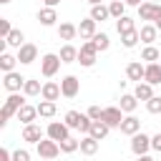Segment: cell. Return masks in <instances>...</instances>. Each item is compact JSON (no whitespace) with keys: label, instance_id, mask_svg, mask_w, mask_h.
Returning <instances> with one entry per match:
<instances>
[{"label":"cell","instance_id":"ac0fdd59","mask_svg":"<svg viewBox=\"0 0 161 161\" xmlns=\"http://www.w3.org/2000/svg\"><path fill=\"white\" fill-rule=\"evenodd\" d=\"M38 20H40V25H45V28L55 25V20H58L55 8H40V10H38Z\"/></svg>","mask_w":161,"mask_h":161},{"label":"cell","instance_id":"2e32d148","mask_svg":"<svg viewBox=\"0 0 161 161\" xmlns=\"http://www.w3.org/2000/svg\"><path fill=\"white\" fill-rule=\"evenodd\" d=\"M23 141H28V143H40V141H43V128L35 126V123L25 126V128H23Z\"/></svg>","mask_w":161,"mask_h":161},{"label":"cell","instance_id":"f35d334b","mask_svg":"<svg viewBox=\"0 0 161 161\" xmlns=\"http://www.w3.org/2000/svg\"><path fill=\"white\" fill-rule=\"evenodd\" d=\"M146 111L148 113H161V96H153L151 101H146Z\"/></svg>","mask_w":161,"mask_h":161},{"label":"cell","instance_id":"ffe728a7","mask_svg":"<svg viewBox=\"0 0 161 161\" xmlns=\"http://www.w3.org/2000/svg\"><path fill=\"white\" fill-rule=\"evenodd\" d=\"M133 96H136L138 101H151V98H153V86H151V83H146V80H141V83H136Z\"/></svg>","mask_w":161,"mask_h":161},{"label":"cell","instance_id":"d590c367","mask_svg":"<svg viewBox=\"0 0 161 161\" xmlns=\"http://www.w3.org/2000/svg\"><path fill=\"white\" fill-rule=\"evenodd\" d=\"M23 93H25V96H38V93H43V86H40V80H33V78H28V80H25V88H23Z\"/></svg>","mask_w":161,"mask_h":161},{"label":"cell","instance_id":"4316f807","mask_svg":"<svg viewBox=\"0 0 161 161\" xmlns=\"http://www.w3.org/2000/svg\"><path fill=\"white\" fill-rule=\"evenodd\" d=\"M58 55H60V60H63V63H78V48H73L70 43H65V45L60 48V53H58Z\"/></svg>","mask_w":161,"mask_h":161},{"label":"cell","instance_id":"c3c4849f","mask_svg":"<svg viewBox=\"0 0 161 161\" xmlns=\"http://www.w3.org/2000/svg\"><path fill=\"white\" fill-rule=\"evenodd\" d=\"M138 161H153V158H151V156L146 153V156H138Z\"/></svg>","mask_w":161,"mask_h":161},{"label":"cell","instance_id":"816d5d0a","mask_svg":"<svg viewBox=\"0 0 161 161\" xmlns=\"http://www.w3.org/2000/svg\"><path fill=\"white\" fill-rule=\"evenodd\" d=\"M148 3H156V5H158V3H161V0H148Z\"/></svg>","mask_w":161,"mask_h":161},{"label":"cell","instance_id":"74e56055","mask_svg":"<svg viewBox=\"0 0 161 161\" xmlns=\"http://www.w3.org/2000/svg\"><path fill=\"white\" fill-rule=\"evenodd\" d=\"M141 40V35H138V30H133V33H126V35H121V43H123V48H136V43Z\"/></svg>","mask_w":161,"mask_h":161},{"label":"cell","instance_id":"9a60e30c","mask_svg":"<svg viewBox=\"0 0 161 161\" xmlns=\"http://www.w3.org/2000/svg\"><path fill=\"white\" fill-rule=\"evenodd\" d=\"M96 33H98V30H96V20H93V18L80 20V25H78V35H80V40H93Z\"/></svg>","mask_w":161,"mask_h":161},{"label":"cell","instance_id":"7bdbcfd3","mask_svg":"<svg viewBox=\"0 0 161 161\" xmlns=\"http://www.w3.org/2000/svg\"><path fill=\"white\" fill-rule=\"evenodd\" d=\"M151 148L161 153V133H156V136H151Z\"/></svg>","mask_w":161,"mask_h":161},{"label":"cell","instance_id":"3957f363","mask_svg":"<svg viewBox=\"0 0 161 161\" xmlns=\"http://www.w3.org/2000/svg\"><path fill=\"white\" fill-rule=\"evenodd\" d=\"M96 58H98V50H96V45H93L91 40H86V43L80 45V50H78V63H80L83 68H91V65L96 63Z\"/></svg>","mask_w":161,"mask_h":161},{"label":"cell","instance_id":"603a6c76","mask_svg":"<svg viewBox=\"0 0 161 161\" xmlns=\"http://www.w3.org/2000/svg\"><path fill=\"white\" fill-rule=\"evenodd\" d=\"M15 63H18V55H13L8 50L0 53V68H3V73H13L15 70Z\"/></svg>","mask_w":161,"mask_h":161},{"label":"cell","instance_id":"d6a6232c","mask_svg":"<svg viewBox=\"0 0 161 161\" xmlns=\"http://www.w3.org/2000/svg\"><path fill=\"white\" fill-rule=\"evenodd\" d=\"M91 43L96 45V50H98V53H103V50H108V45H111V38H108L106 33H96Z\"/></svg>","mask_w":161,"mask_h":161},{"label":"cell","instance_id":"f6af8a7d","mask_svg":"<svg viewBox=\"0 0 161 161\" xmlns=\"http://www.w3.org/2000/svg\"><path fill=\"white\" fill-rule=\"evenodd\" d=\"M121 3H126V5H136V8H141V0H121Z\"/></svg>","mask_w":161,"mask_h":161},{"label":"cell","instance_id":"484cf974","mask_svg":"<svg viewBox=\"0 0 161 161\" xmlns=\"http://www.w3.org/2000/svg\"><path fill=\"white\" fill-rule=\"evenodd\" d=\"M116 30H118V35H126V33H133V30H136V23H133V18H128V15H123V18H118V20H116Z\"/></svg>","mask_w":161,"mask_h":161},{"label":"cell","instance_id":"1f68e13d","mask_svg":"<svg viewBox=\"0 0 161 161\" xmlns=\"http://www.w3.org/2000/svg\"><path fill=\"white\" fill-rule=\"evenodd\" d=\"M38 116L40 118H53L55 116V103L53 101H40L38 103Z\"/></svg>","mask_w":161,"mask_h":161},{"label":"cell","instance_id":"681fc988","mask_svg":"<svg viewBox=\"0 0 161 161\" xmlns=\"http://www.w3.org/2000/svg\"><path fill=\"white\" fill-rule=\"evenodd\" d=\"M153 25H156V28H158V30H161V15H158V20H156V23H153Z\"/></svg>","mask_w":161,"mask_h":161},{"label":"cell","instance_id":"f1b7e54d","mask_svg":"<svg viewBox=\"0 0 161 161\" xmlns=\"http://www.w3.org/2000/svg\"><path fill=\"white\" fill-rule=\"evenodd\" d=\"M5 45H8V48H23V45H25V35H23V30H13V33L5 38Z\"/></svg>","mask_w":161,"mask_h":161},{"label":"cell","instance_id":"52a82bcc","mask_svg":"<svg viewBox=\"0 0 161 161\" xmlns=\"http://www.w3.org/2000/svg\"><path fill=\"white\" fill-rule=\"evenodd\" d=\"M45 133H48V138H53V141H65V138H70V128L65 126V123H60V121H50L48 123V128H45Z\"/></svg>","mask_w":161,"mask_h":161},{"label":"cell","instance_id":"e575fe53","mask_svg":"<svg viewBox=\"0 0 161 161\" xmlns=\"http://www.w3.org/2000/svg\"><path fill=\"white\" fill-rule=\"evenodd\" d=\"M123 10H126V3H121V0L108 3V13H111V18H116V20H118V18H123V15H126Z\"/></svg>","mask_w":161,"mask_h":161},{"label":"cell","instance_id":"d4e9b609","mask_svg":"<svg viewBox=\"0 0 161 161\" xmlns=\"http://www.w3.org/2000/svg\"><path fill=\"white\" fill-rule=\"evenodd\" d=\"M98 143H101V141H96L93 136H83V138H80V153H86V156L98 153Z\"/></svg>","mask_w":161,"mask_h":161},{"label":"cell","instance_id":"60d3db41","mask_svg":"<svg viewBox=\"0 0 161 161\" xmlns=\"http://www.w3.org/2000/svg\"><path fill=\"white\" fill-rule=\"evenodd\" d=\"M88 118H91V121H101V118H103V108H101V106H91V108H88Z\"/></svg>","mask_w":161,"mask_h":161},{"label":"cell","instance_id":"8d00e7d4","mask_svg":"<svg viewBox=\"0 0 161 161\" xmlns=\"http://www.w3.org/2000/svg\"><path fill=\"white\" fill-rule=\"evenodd\" d=\"M78 148H80V141L73 138V136L65 138V141H60V151H63V153H73V151H78Z\"/></svg>","mask_w":161,"mask_h":161},{"label":"cell","instance_id":"b9f144b4","mask_svg":"<svg viewBox=\"0 0 161 161\" xmlns=\"http://www.w3.org/2000/svg\"><path fill=\"white\" fill-rule=\"evenodd\" d=\"M13 161H30V153L25 148H18V151H13Z\"/></svg>","mask_w":161,"mask_h":161},{"label":"cell","instance_id":"277c9868","mask_svg":"<svg viewBox=\"0 0 161 161\" xmlns=\"http://www.w3.org/2000/svg\"><path fill=\"white\" fill-rule=\"evenodd\" d=\"M35 148H38V156H40V158H48V161L60 153V143L53 141V138H43L40 143H35Z\"/></svg>","mask_w":161,"mask_h":161},{"label":"cell","instance_id":"ee69618b","mask_svg":"<svg viewBox=\"0 0 161 161\" xmlns=\"http://www.w3.org/2000/svg\"><path fill=\"white\" fill-rule=\"evenodd\" d=\"M0 161H13V153L8 148H0Z\"/></svg>","mask_w":161,"mask_h":161},{"label":"cell","instance_id":"8992f818","mask_svg":"<svg viewBox=\"0 0 161 161\" xmlns=\"http://www.w3.org/2000/svg\"><path fill=\"white\" fill-rule=\"evenodd\" d=\"M108 128H121V123H123V111L118 108V106H108V108H103V118H101Z\"/></svg>","mask_w":161,"mask_h":161},{"label":"cell","instance_id":"7dc6e473","mask_svg":"<svg viewBox=\"0 0 161 161\" xmlns=\"http://www.w3.org/2000/svg\"><path fill=\"white\" fill-rule=\"evenodd\" d=\"M88 3H91V8L93 5H103V0H88Z\"/></svg>","mask_w":161,"mask_h":161},{"label":"cell","instance_id":"4fadbf2b","mask_svg":"<svg viewBox=\"0 0 161 161\" xmlns=\"http://www.w3.org/2000/svg\"><path fill=\"white\" fill-rule=\"evenodd\" d=\"M40 96H43V101H53V103H55V101L63 96V91H60V86H58L55 80H45V83H43V93H40Z\"/></svg>","mask_w":161,"mask_h":161},{"label":"cell","instance_id":"7a4b0ae2","mask_svg":"<svg viewBox=\"0 0 161 161\" xmlns=\"http://www.w3.org/2000/svg\"><path fill=\"white\" fill-rule=\"evenodd\" d=\"M60 55L58 53H45L43 58H40V73L45 75V78H53L58 70H60Z\"/></svg>","mask_w":161,"mask_h":161},{"label":"cell","instance_id":"ab89813d","mask_svg":"<svg viewBox=\"0 0 161 161\" xmlns=\"http://www.w3.org/2000/svg\"><path fill=\"white\" fill-rule=\"evenodd\" d=\"M10 33H13V28H10V20H8V18H0V35H3V40H5Z\"/></svg>","mask_w":161,"mask_h":161},{"label":"cell","instance_id":"f546056e","mask_svg":"<svg viewBox=\"0 0 161 161\" xmlns=\"http://www.w3.org/2000/svg\"><path fill=\"white\" fill-rule=\"evenodd\" d=\"M83 118H86V113L68 111V113H65V126H68V128H78V131H80V123H83Z\"/></svg>","mask_w":161,"mask_h":161},{"label":"cell","instance_id":"7c38bea8","mask_svg":"<svg viewBox=\"0 0 161 161\" xmlns=\"http://www.w3.org/2000/svg\"><path fill=\"white\" fill-rule=\"evenodd\" d=\"M126 75H128V80L141 83V80H143V75H146V65H143L141 60H131V63L126 65Z\"/></svg>","mask_w":161,"mask_h":161},{"label":"cell","instance_id":"7402d4cb","mask_svg":"<svg viewBox=\"0 0 161 161\" xmlns=\"http://www.w3.org/2000/svg\"><path fill=\"white\" fill-rule=\"evenodd\" d=\"M78 35V25H73V23H60L58 25V38L60 40H73Z\"/></svg>","mask_w":161,"mask_h":161},{"label":"cell","instance_id":"44dd1931","mask_svg":"<svg viewBox=\"0 0 161 161\" xmlns=\"http://www.w3.org/2000/svg\"><path fill=\"white\" fill-rule=\"evenodd\" d=\"M35 116H38V106H23L20 111H18V121H23L25 126H30L33 121H35Z\"/></svg>","mask_w":161,"mask_h":161},{"label":"cell","instance_id":"836d02e7","mask_svg":"<svg viewBox=\"0 0 161 161\" xmlns=\"http://www.w3.org/2000/svg\"><path fill=\"white\" fill-rule=\"evenodd\" d=\"M141 60H146V63H156V60H161V53H158V48H153V45H146V48L141 50Z\"/></svg>","mask_w":161,"mask_h":161},{"label":"cell","instance_id":"cb8c5ba5","mask_svg":"<svg viewBox=\"0 0 161 161\" xmlns=\"http://www.w3.org/2000/svg\"><path fill=\"white\" fill-rule=\"evenodd\" d=\"M136 106H138V98H136L133 93H123V96H121V106H118V108H121L123 113L131 116V113L136 111Z\"/></svg>","mask_w":161,"mask_h":161},{"label":"cell","instance_id":"83f0119b","mask_svg":"<svg viewBox=\"0 0 161 161\" xmlns=\"http://www.w3.org/2000/svg\"><path fill=\"white\" fill-rule=\"evenodd\" d=\"M108 131H111V128H108L103 121H93V126H91V133H88V136H93L96 141H103V138L108 136Z\"/></svg>","mask_w":161,"mask_h":161},{"label":"cell","instance_id":"30bf717a","mask_svg":"<svg viewBox=\"0 0 161 161\" xmlns=\"http://www.w3.org/2000/svg\"><path fill=\"white\" fill-rule=\"evenodd\" d=\"M60 91H63V98H75L78 91H80V80L75 75H65L60 80Z\"/></svg>","mask_w":161,"mask_h":161},{"label":"cell","instance_id":"bcb514c9","mask_svg":"<svg viewBox=\"0 0 161 161\" xmlns=\"http://www.w3.org/2000/svg\"><path fill=\"white\" fill-rule=\"evenodd\" d=\"M43 3H45V8H55L60 0H43Z\"/></svg>","mask_w":161,"mask_h":161},{"label":"cell","instance_id":"5bb4252c","mask_svg":"<svg viewBox=\"0 0 161 161\" xmlns=\"http://www.w3.org/2000/svg\"><path fill=\"white\" fill-rule=\"evenodd\" d=\"M121 133H126V136H136V133H141V121H138L133 113L126 116L123 123H121Z\"/></svg>","mask_w":161,"mask_h":161},{"label":"cell","instance_id":"5b68a950","mask_svg":"<svg viewBox=\"0 0 161 161\" xmlns=\"http://www.w3.org/2000/svg\"><path fill=\"white\" fill-rule=\"evenodd\" d=\"M25 80H28V78H23L18 70H13V73H5L3 86H5V91H8V93H20V91L25 88Z\"/></svg>","mask_w":161,"mask_h":161},{"label":"cell","instance_id":"ba28073f","mask_svg":"<svg viewBox=\"0 0 161 161\" xmlns=\"http://www.w3.org/2000/svg\"><path fill=\"white\" fill-rule=\"evenodd\" d=\"M148 148H151V136H146L143 131L136 133V136H131V151H133L136 156H146Z\"/></svg>","mask_w":161,"mask_h":161},{"label":"cell","instance_id":"f907efd6","mask_svg":"<svg viewBox=\"0 0 161 161\" xmlns=\"http://www.w3.org/2000/svg\"><path fill=\"white\" fill-rule=\"evenodd\" d=\"M0 3H3V5H8V3H13V0H0Z\"/></svg>","mask_w":161,"mask_h":161},{"label":"cell","instance_id":"e0dca14e","mask_svg":"<svg viewBox=\"0 0 161 161\" xmlns=\"http://www.w3.org/2000/svg\"><path fill=\"white\" fill-rule=\"evenodd\" d=\"M146 83L151 86H158L161 83V63H146V75H143Z\"/></svg>","mask_w":161,"mask_h":161},{"label":"cell","instance_id":"d6986e66","mask_svg":"<svg viewBox=\"0 0 161 161\" xmlns=\"http://www.w3.org/2000/svg\"><path fill=\"white\" fill-rule=\"evenodd\" d=\"M138 35H141V40H143L146 45H153V40H156V35H158V28H156L153 23H146V25H141V30H138Z\"/></svg>","mask_w":161,"mask_h":161},{"label":"cell","instance_id":"9c48e42d","mask_svg":"<svg viewBox=\"0 0 161 161\" xmlns=\"http://www.w3.org/2000/svg\"><path fill=\"white\" fill-rule=\"evenodd\" d=\"M158 15H161V5H156V3H141V8H138V20H146V23H156L158 20Z\"/></svg>","mask_w":161,"mask_h":161},{"label":"cell","instance_id":"8fae6325","mask_svg":"<svg viewBox=\"0 0 161 161\" xmlns=\"http://www.w3.org/2000/svg\"><path fill=\"white\" fill-rule=\"evenodd\" d=\"M35 58H38V48H35L33 43H25L23 48H18V63H23V65H30Z\"/></svg>","mask_w":161,"mask_h":161},{"label":"cell","instance_id":"4dcf8cb0","mask_svg":"<svg viewBox=\"0 0 161 161\" xmlns=\"http://www.w3.org/2000/svg\"><path fill=\"white\" fill-rule=\"evenodd\" d=\"M91 18H93L96 23H103V20H108V18H111V13H108V5H93V8H91Z\"/></svg>","mask_w":161,"mask_h":161},{"label":"cell","instance_id":"6da1fadb","mask_svg":"<svg viewBox=\"0 0 161 161\" xmlns=\"http://www.w3.org/2000/svg\"><path fill=\"white\" fill-rule=\"evenodd\" d=\"M25 106V98L20 96V93H10L8 98H5V103H3V111H0V126H5L13 116H18V111Z\"/></svg>","mask_w":161,"mask_h":161}]
</instances>
